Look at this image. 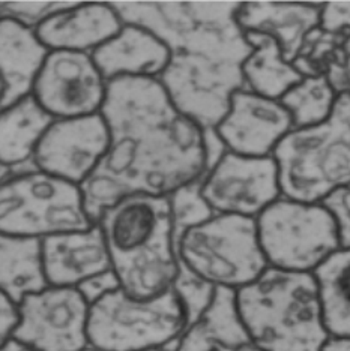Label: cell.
Listing matches in <instances>:
<instances>
[{
	"instance_id": "603a6c76",
	"label": "cell",
	"mask_w": 350,
	"mask_h": 351,
	"mask_svg": "<svg viewBox=\"0 0 350 351\" xmlns=\"http://www.w3.org/2000/svg\"><path fill=\"white\" fill-rule=\"evenodd\" d=\"M245 38L253 47V53L245 60L242 73L246 89L280 101L285 92L298 84L302 74L285 60L280 44L268 35L245 32Z\"/></svg>"
},
{
	"instance_id": "e575fe53",
	"label": "cell",
	"mask_w": 350,
	"mask_h": 351,
	"mask_svg": "<svg viewBox=\"0 0 350 351\" xmlns=\"http://www.w3.org/2000/svg\"><path fill=\"white\" fill-rule=\"evenodd\" d=\"M145 351H176L174 347H160V348H152V350H145Z\"/></svg>"
},
{
	"instance_id": "6da1fadb",
	"label": "cell",
	"mask_w": 350,
	"mask_h": 351,
	"mask_svg": "<svg viewBox=\"0 0 350 351\" xmlns=\"http://www.w3.org/2000/svg\"><path fill=\"white\" fill-rule=\"evenodd\" d=\"M101 114L110 146L82 185L87 213L95 222L124 197H169L208 173L206 131L174 106L158 78L110 82Z\"/></svg>"
},
{
	"instance_id": "9c48e42d",
	"label": "cell",
	"mask_w": 350,
	"mask_h": 351,
	"mask_svg": "<svg viewBox=\"0 0 350 351\" xmlns=\"http://www.w3.org/2000/svg\"><path fill=\"white\" fill-rule=\"evenodd\" d=\"M259 241L269 267L314 274L340 248L337 224L322 203L281 197L257 218Z\"/></svg>"
},
{
	"instance_id": "8fae6325",
	"label": "cell",
	"mask_w": 350,
	"mask_h": 351,
	"mask_svg": "<svg viewBox=\"0 0 350 351\" xmlns=\"http://www.w3.org/2000/svg\"><path fill=\"white\" fill-rule=\"evenodd\" d=\"M12 339L36 351H82L91 346V305L74 287H47L20 303Z\"/></svg>"
},
{
	"instance_id": "7402d4cb",
	"label": "cell",
	"mask_w": 350,
	"mask_h": 351,
	"mask_svg": "<svg viewBox=\"0 0 350 351\" xmlns=\"http://www.w3.org/2000/svg\"><path fill=\"white\" fill-rule=\"evenodd\" d=\"M56 119L39 106L34 95L2 111L0 161L11 169L34 159V154Z\"/></svg>"
},
{
	"instance_id": "d590c367",
	"label": "cell",
	"mask_w": 350,
	"mask_h": 351,
	"mask_svg": "<svg viewBox=\"0 0 350 351\" xmlns=\"http://www.w3.org/2000/svg\"><path fill=\"white\" fill-rule=\"evenodd\" d=\"M82 351H101V350H98V348H95V347L89 346V347H87V348H84V350H82Z\"/></svg>"
},
{
	"instance_id": "30bf717a",
	"label": "cell",
	"mask_w": 350,
	"mask_h": 351,
	"mask_svg": "<svg viewBox=\"0 0 350 351\" xmlns=\"http://www.w3.org/2000/svg\"><path fill=\"white\" fill-rule=\"evenodd\" d=\"M202 195L215 215L257 219L283 197L277 161L274 156L251 158L227 150L206 173Z\"/></svg>"
},
{
	"instance_id": "5b68a950",
	"label": "cell",
	"mask_w": 350,
	"mask_h": 351,
	"mask_svg": "<svg viewBox=\"0 0 350 351\" xmlns=\"http://www.w3.org/2000/svg\"><path fill=\"white\" fill-rule=\"evenodd\" d=\"M281 194L302 203H322L350 186V95H338L320 125L292 130L272 154Z\"/></svg>"
},
{
	"instance_id": "3957f363",
	"label": "cell",
	"mask_w": 350,
	"mask_h": 351,
	"mask_svg": "<svg viewBox=\"0 0 350 351\" xmlns=\"http://www.w3.org/2000/svg\"><path fill=\"white\" fill-rule=\"evenodd\" d=\"M101 227L121 289L140 300L173 289L179 275L170 197L134 194L101 212Z\"/></svg>"
},
{
	"instance_id": "2e32d148",
	"label": "cell",
	"mask_w": 350,
	"mask_h": 351,
	"mask_svg": "<svg viewBox=\"0 0 350 351\" xmlns=\"http://www.w3.org/2000/svg\"><path fill=\"white\" fill-rule=\"evenodd\" d=\"M47 281L53 287H74L111 267L104 234L98 224L89 231L43 239Z\"/></svg>"
},
{
	"instance_id": "cb8c5ba5",
	"label": "cell",
	"mask_w": 350,
	"mask_h": 351,
	"mask_svg": "<svg viewBox=\"0 0 350 351\" xmlns=\"http://www.w3.org/2000/svg\"><path fill=\"white\" fill-rule=\"evenodd\" d=\"M325 326L331 337L350 338V250H338L314 270Z\"/></svg>"
},
{
	"instance_id": "4316f807",
	"label": "cell",
	"mask_w": 350,
	"mask_h": 351,
	"mask_svg": "<svg viewBox=\"0 0 350 351\" xmlns=\"http://www.w3.org/2000/svg\"><path fill=\"white\" fill-rule=\"evenodd\" d=\"M334 34L336 36L325 77L337 95H350V29L334 30Z\"/></svg>"
},
{
	"instance_id": "4dcf8cb0",
	"label": "cell",
	"mask_w": 350,
	"mask_h": 351,
	"mask_svg": "<svg viewBox=\"0 0 350 351\" xmlns=\"http://www.w3.org/2000/svg\"><path fill=\"white\" fill-rule=\"evenodd\" d=\"M21 323L20 303H15L5 294H0V342L12 339Z\"/></svg>"
},
{
	"instance_id": "484cf974",
	"label": "cell",
	"mask_w": 350,
	"mask_h": 351,
	"mask_svg": "<svg viewBox=\"0 0 350 351\" xmlns=\"http://www.w3.org/2000/svg\"><path fill=\"white\" fill-rule=\"evenodd\" d=\"M205 176L202 179L189 183V185L180 188L176 193L169 195L174 219L176 242L182 236V233H185L188 228L203 224V222L215 217V212L211 209L209 204L205 202V198L202 195V185Z\"/></svg>"
},
{
	"instance_id": "83f0119b",
	"label": "cell",
	"mask_w": 350,
	"mask_h": 351,
	"mask_svg": "<svg viewBox=\"0 0 350 351\" xmlns=\"http://www.w3.org/2000/svg\"><path fill=\"white\" fill-rule=\"evenodd\" d=\"M78 2H58V0H3L2 17H10L25 23L29 27H36L50 15L67 10Z\"/></svg>"
},
{
	"instance_id": "44dd1931",
	"label": "cell",
	"mask_w": 350,
	"mask_h": 351,
	"mask_svg": "<svg viewBox=\"0 0 350 351\" xmlns=\"http://www.w3.org/2000/svg\"><path fill=\"white\" fill-rule=\"evenodd\" d=\"M50 287L47 281L43 239L0 236V289L2 294L21 303L30 294Z\"/></svg>"
},
{
	"instance_id": "ac0fdd59",
	"label": "cell",
	"mask_w": 350,
	"mask_h": 351,
	"mask_svg": "<svg viewBox=\"0 0 350 351\" xmlns=\"http://www.w3.org/2000/svg\"><path fill=\"white\" fill-rule=\"evenodd\" d=\"M50 50L39 41L34 27L10 17L0 20V71L2 111L11 108L34 92Z\"/></svg>"
},
{
	"instance_id": "ba28073f",
	"label": "cell",
	"mask_w": 350,
	"mask_h": 351,
	"mask_svg": "<svg viewBox=\"0 0 350 351\" xmlns=\"http://www.w3.org/2000/svg\"><path fill=\"white\" fill-rule=\"evenodd\" d=\"M187 327L185 308L174 289L148 300L119 289L91 306L89 342L101 351L174 347Z\"/></svg>"
},
{
	"instance_id": "ffe728a7",
	"label": "cell",
	"mask_w": 350,
	"mask_h": 351,
	"mask_svg": "<svg viewBox=\"0 0 350 351\" xmlns=\"http://www.w3.org/2000/svg\"><path fill=\"white\" fill-rule=\"evenodd\" d=\"M176 351H261L251 339L236 305V291L218 289L209 308L187 327Z\"/></svg>"
},
{
	"instance_id": "277c9868",
	"label": "cell",
	"mask_w": 350,
	"mask_h": 351,
	"mask_svg": "<svg viewBox=\"0 0 350 351\" xmlns=\"http://www.w3.org/2000/svg\"><path fill=\"white\" fill-rule=\"evenodd\" d=\"M236 305L261 351H320L331 337L313 274L268 267L236 291Z\"/></svg>"
},
{
	"instance_id": "7c38bea8",
	"label": "cell",
	"mask_w": 350,
	"mask_h": 351,
	"mask_svg": "<svg viewBox=\"0 0 350 351\" xmlns=\"http://www.w3.org/2000/svg\"><path fill=\"white\" fill-rule=\"evenodd\" d=\"M107 89L91 53L50 51L32 95L47 113L62 121L101 113Z\"/></svg>"
},
{
	"instance_id": "7a4b0ae2",
	"label": "cell",
	"mask_w": 350,
	"mask_h": 351,
	"mask_svg": "<svg viewBox=\"0 0 350 351\" xmlns=\"http://www.w3.org/2000/svg\"><path fill=\"white\" fill-rule=\"evenodd\" d=\"M229 0L110 2L126 25L152 32L170 50L158 78L182 113L205 131L215 130L232 97L246 89L244 63L253 53Z\"/></svg>"
},
{
	"instance_id": "836d02e7",
	"label": "cell",
	"mask_w": 350,
	"mask_h": 351,
	"mask_svg": "<svg viewBox=\"0 0 350 351\" xmlns=\"http://www.w3.org/2000/svg\"><path fill=\"white\" fill-rule=\"evenodd\" d=\"M0 351H36V350L27 347L26 344H23V342H20L17 339H10V341H6L5 344H2Z\"/></svg>"
},
{
	"instance_id": "e0dca14e",
	"label": "cell",
	"mask_w": 350,
	"mask_h": 351,
	"mask_svg": "<svg viewBox=\"0 0 350 351\" xmlns=\"http://www.w3.org/2000/svg\"><path fill=\"white\" fill-rule=\"evenodd\" d=\"M322 11L323 3L242 2L236 19L244 32L274 38L293 63L308 35L322 26Z\"/></svg>"
},
{
	"instance_id": "f546056e",
	"label": "cell",
	"mask_w": 350,
	"mask_h": 351,
	"mask_svg": "<svg viewBox=\"0 0 350 351\" xmlns=\"http://www.w3.org/2000/svg\"><path fill=\"white\" fill-rule=\"evenodd\" d=\"M77 289L92 306L93 303H97L100 299L107 296V294L121 289V284H119V279L113 270H108V272L86 279Z\"/></svg>"
},
{
	"instance_id": "d4e9b609",
	"label": "cell",
	"mask_w": 350,
	"mask_h": 351,
	"mask_svg": "<svg viewBox=\"0 0 350 351\" xmlns=\"http://www.w3.org/2000/svg\"><path fill=\"white\" fill-rule=\"evenodd\" d=\"M338 95L326 77H304L280 99L295 128L323 123L332 114ZM293 128V130H295Z\"/></svg>"
},
{
	"instance_id": "8992f818",
	"label": "cell",
	"mask_w": 350,
	"mask_h": 351,
	"mask_svg": "<svg viewBox=\"0 0 350 351\" xmlns=\"http://www.w3.org/2000/svg\"><path fill=\"white\" fill-rule=\"evenodd\" d=\"M176 250L179 272L215 290L240 291L269 267L254 218L215 215L182 233Z\"/></svg>"
},
{
	"instance_id": "52a82bcc",
	"label": "cell",
	"mask_w": 350,
	"mask_h": 351,
	"mask_svg": "<svg viewBox=\"0 0 350 351\" xmlns=\"http://www.w3.org/2000/svg\"><path fill=\"white\" fill-rule=\"evenodd\" d=\"M95 222L80 185L39 170L3 179L0 188V233L47 239L89 231Z\"/></svg>"
},
{
	"instance_id": "f1b7e54d",
	"label": "cell",
	"mask_w": 350,
	"mask_h": 351,
	"mask_svg": "<svg viewBox=\"0 0 350 351\" xmlns=\"http://www.w3.org/2000/svg\"><path fill=\"white\" fill-rule=\"evenodd\" d=\"M337 224L340 248L350 250V186L334 191L322 202Z\"/></svg>"
},
{
	"instance_id": "d6986e66",
	"label": "cell",
	"mask_w": 350,
	"mask_h": 351,
	"mask_svg": "<svg viewBox=\"0 0 350 351\" xmlns=\"http://www.w3.org/2000/svg\"><path fill=\"white\" fill-rule=\"evenodd\" d=\"M91 54L107 83L121 77L160 78L170 62V50L160 38L126 23L115 38Z\"/></svg>"
},
{
	"instance_id": "1f68e13d",
	"label": "cell",
	"mask_w": 350,
	"mask_h": 351,
	"mask_svg": "<svg viewBox=\"0 0 350 351\" xmlns=\"http://www.w3.org/2000/svg\"><path fill=\"white\" fill-rule=\"evenodd\" d=\"M322 27L326 30L350 29V0L349 2H326L322 11Z\"/></svg>"
},
{
	"instance_id": "4fadbf2b",
	"label": "cell",
	"mask_w": 350,
	"mask_h": 351,
	"mask_svg": "<svg viewBox=\"0 0 350 351\" xmlns=\"http://www.w3.org/2000/svg\"><path fill=\"white\" fill-rule=\"evenodd\" d=\"M110 131L101 113L62 119L45 132L34 154L35 170L83 185L104 159Z\"/></svg>"
},
{
	"instance_id": "d6a6232c",
	"label": "cell",
	"mask_w": 350,
	"mask_h": 351,
	"mask_svg": "<svg viewBox=\"0 0 350 351\" xmlns=\"http://www.w3.org/2000/svg\"><path fill=\"white\" fill-rule=\"evenodd\" d=\"M320 351H350V338L329 337Z\"/></svg>"
},
{
	"instance_id": "5bb4252c",
	"label": "cell",
	"mask_w": 350,
	"mask_h": 351,
	"mask_svg": "<svg viewBox=\"0 0 350 351\" xmlns=\"http://www.w3.org/2000/svg\"><path fill=\"white\" fill-rule=\"evenodd\" d=\"M293 128V119L280 101L244 89L233 95L213 132L232 154L265 158L272 156Z\"/></svg>"
},
{
	"instance_id": "9a60e30c",
	"label": "cell",
	"mask_w": 350,
	"mask_h": 351,
	"mask_svg": "<svg viewBox=\"0 0 350 351\" xmlns=\"http://www.w3.org/2000/svg\"><path fill=\"white\" fill-rule=\"evenodd\" d=\"M124 25L110 2H78L43 20L35 34L50 51L92 53L115 38Z\"/></svg>"
}]
</instances>
